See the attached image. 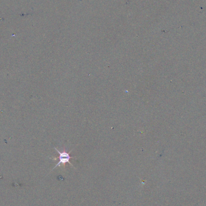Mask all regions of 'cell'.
<instances>
[{
  "label": "cell",
  "instance_id": "6da1fadb",
  "mask_svg": "<svg viewBox=\"0 0 206 206\" xmlns=\"http://www.w3.org/2000/svg\"><path fill=\"white\" fill-rule=\"evenodd\" d=\"M57 153L59 154V156L58 157H55V158H53V160H57L58 159V161L57 163L56 164V165L54 167V168L52 169H54L55 168H56L58 166H60L61 165H65L66 163H69L72 166L74 167V166L72 165L71 163L70 162V159H73V158H75L74 157H71L70 155V153H71V151L73 150H72L71 151H70L69 152H68L66 151V149H63L62 151H59L58 150H57L56 148H54Z\"/></svg>",
  "mask_w": 206,
  "mask_h": 206
}]
</instances>
